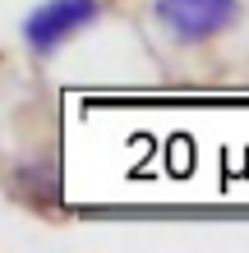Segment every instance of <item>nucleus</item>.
<instances>
[{
    "instance_id": "f03ea898",
    "label": "nucleus",
    "mask_w": 249,
    "mask_h": 253,
    "mask_svg": "<svg viewBox=\"0 0 249 253\" xmlns=\"http://www.w3.org/2000/svg\"><path fill=\"white\" fill-rule=\"evenodd\" d=\"M157 23L171 42L180 46H203V42L231 33L240 23V0H157L152 5Z\"/></svg>"
},
{
    "instance_id": "f257e3e1",
    "label": "nucleus",
    "mask_w": 249,
    "mask_h": 253,
    "mask_svg": "<svg viewBox=\"0 0 249 253\" xmlns=\"http://www.w3.org/2000/svg\"><path fill=\"white\" fill-rule=\"evenodd\" d=\"M97 19H101V0H42L23 19V46L37 60H51Z\"/></svg>"
}]
</instances>
